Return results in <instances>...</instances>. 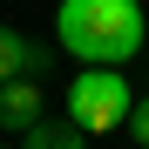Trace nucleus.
Masks as SVG:
<instances>
[{
	"instance_id": "nucleus-1",
	"label": "nucleus",
	"mask_w": 149,
	"mask_h": 149,
	"mask_svg": "<svg viewBox=\"0 0 149 149\" xmlns=\"http://www.w3.org/2000/svg\"><path fill=\"white\" fill-rule=\"evenodd\" d=\"M54 34H61V47L81 68H115L122 74L149 47V14L136 0H61Z\"/></svg>"
},
{
	"instance_id": "nucleus-2",
	"label": "nucleus",
	"mask_w": 149,
	"mask_h": 149,
	"mask_svg": "<svg viewBox=\"0 0 149 149\" xmlns=\"http://www.w3.org/2000/svg\"><path fill=\"white\" fill-rule=\"evenodd\" d=\"M136 115V88L122 81L115 68H81L68 81V122L81 136H109V129H122V122Z\"/></svg>"
},
{
	"instance_id": "nucleus-3",
	"label": "nucleus",
	"mask_w": 149,
	"mask_h": 149,
	"mask_svg": "<svg viewBox=\"0 0 149 149\" xmlns=\"http://www.w3.org/2000/svg\"><path fill=\"white\" fill-rule=\"evenodd\" d=\"M47 68H54V54H47L41 41L14 34V27H0V88H7V81H41Z\"/></svg>"
},
{
	"instance_id": "nucleus-4",
	"label": "nucleus",
	"mask_w": 149,
	"mask_h": 149,
	"mask_svg": "<svg viewBox=\"0 0 149 149\" xmlns=\"http://www.w3.org/2000/svg\"><path fill=\"white\" fill-rule=\"evenodd\" d=\"M41 122H47L41 81H7V88H0V129H7V136H34Z\"/></svg>"
},
{
	"instance_id": "nucleus-5",
	"label": "nucleus",
	"mask_w": 149,
	"mask_h": 149,
	"mask_svg": "<svg viewBox=\"0 0 149 149\" xmlns=\"http://www.w3.org/2000/svg\"><path fill=\"white\" fill-rule=\"evenodd\" d=\"M20 149H88V136L74 129L68 115H47V122H41L34 136H20Z\"/></svg>"
},
{
	"instance_id": "nucleus-6",
	"label": "nucleus",
	"mask_w": 149,
	"mask_h": 149,
	"mask_svg": "<svg viewBox=\"0 0 149 149\" xmlns=\"http://www.w3.org/2000/svg\"><path fill=\"white\" fill-rule=\"evenodd\" d=\"M129 136H136V149H149V95H136V115H129Z\"/></svg>"
},
{
	"instance_id": "nucleus-7",
	"label": "nucleus",
	"mask_w": 149,
	"mask_h": 149,
	"mask_svg": "<svg viewBox=\"0 0 149 149\" xmlns=\"http://www.w3.org/2000/svg\"><path fill=\"white\" fill-rule=\"evenodd\" d=\"M0 149H7V142H0Z\"/></svg>"
}]
</instances>
